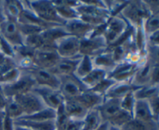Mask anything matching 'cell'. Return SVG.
Here are the masks:
<instances>
[{
  "mask_svg": "<svg viewBox=\"0 0 159 130\" xmlns=\"http://www.w3.org/2000/svg\"><path fill=\"white\" fill-rule=\"evenodd\" d=\"M81 56L74 59H61L51 71L58 77L74 75Z\"/></svg>",
  "mask_w": 159,
  "mask_h": 130,
  "instance_id": "cell-21",
  "label": "cell"
},
{
  "mask_svg": "<svg viewBox=\"0 0 159 130\" xmlns=\"http://www.w3.org/2000/svg\"><path fill=\"white\" fill-rule=\"evenodd\" d=\"M147 45L148 47H159V31L147 36Z\"/></svg>",
  "mask_w": 159,
  "mask_h": 130,
  "instance_id": "cell-43",
  "label": "cell"
},
{
  "mask_svg": "<svg viewBox=\"0 0 159 130\" xmlns=\"http://www.w3.org/2000/svg\"><path fill=\"white\" fill-rule=\"evenodd\" d=\"M130 29V25L120 16H113L104 26L102 35L108 46H113L119 43Z\"/></svg>",
  "mask_w": 159,
  "mask_h": 130,
  "instance_id": "cell-3",
  "label": "cell"
},
{
  "mask_svg": "<svg viewBox=\"0 0 159 130\" xmlns=\"http://www.w3.org/2000/svg\"><path fill=\"white\" fill-rule=\"evenodd\" d=\"M18 26L22 36L23 37V39H24V37H27V36L40 34L43 31L42 28L39 27V26H33V25L30 24H24V23H18Z\"/></svg>",
  "mask_w": 159,
  "mask_h": 130,
  "instance_id": "cell-39",
  "label": "cell"
},
{
  "mask_svg": "<svg viewBox=\"0 0 159 130\" xmlns=\"http://www.w3.org/2000/svg\"><path fill=\"white\" fill-rule=\"evenodd\" d=\"M60 79L59 91L61 94L64 100L74 99L81 94L89 90L83 84L82 80L78 79L75 75L61 76Z\"/></svg>",
  "mask_w": 159,
  "mask_h": 130,
  "instance_id": "cell-7",
  "label": "cell"
},
{
  "mask_svg": "<svg viewBox=\"0 0 159 130\" xmlns=\"http://www.w3.org/2000/svg\"><path fill=\"white\" fill-rule=\"evenodd\" d=\"M21 73L22 71L18 67L12 69V70L6 73V74L0 76V86L8 85V84L15 82L20 78V76H21Z\"/></svg>",
  "mask_w": 159,
  "mask_h": 130,
  "instance_id": "cell-37",
  "label": "cell"
},
{
  "mask_svg": "<svg viewBox=\"0 0 159 130\" xmlns=\"http://www.w3.org/2000/svg\"><path fill=\"white\" fill-rule=\"evenodd\" d=\"M102 34H93L80 41V55L93 58L108 48Z\"/></svg>",
  "mask_w": 159,
  "mask_h": 130,
  "instance_id": "cell-9",
  "label": "cell"
},
{
  "mask_svg": "<svg viewBox=\"0 0 159 130\" xmlns=\"http://www.w3.org/2000/svg\"><path fill=\"white\" fill-rule=\"evenodd\" d=\"M143 2L150 15L159 14V1L158 0H143Z\"/></svg>",
  "mask_w": 159,
  "mask_h": 130,
  "instance_id": "cell-42",
  "label": "cell"
},
{
  "mask_svg": "<svg viewBox=\"0 0 159 130\" xmlns=\"http://www.w3.org/2000/svg\"><path fill=\"white\" fill-rule=\"evenodd\" d=\"M33 91L40 97L45 107L52 110H57L64 102V98L59 90L36 86Z\"/></svg>",
  "mask_w": 159,
  "mask_h": 130,
  "instance_id": "cell-14",
  "label": "cell"
},
{
  "mask_svg": "<svg viewBox=\"0 0 159 130\" xmlns=\"http://www.w3.org/2000/svg\"><path fill=\"white\" fill-rule=\"evenodd\" d=\"M16 67L17 66L13 59L6 56L4 60L0 63V76L6 74V73H8L9 71L12 70V69L16 68Z\"/></svg>",
  "mask_w": 159,
  "mask_h": 130,
  "instance_id": "cell-41",
  "label": "cell"
},
{
  "mask_svg": "<svg viewBox=\"0 0 159 130\" xmlns=\"http://www.w3.org/2000/svg\"><path fill=\"white\" fill-rule=\"evenodd\" d=\"M16 126H24L32 130H56L55 120L47 122H34L23 119L15 120Z\"/></svg>",
  "mask_w": 159,
  "mask_h": 130,
  "instance_id": "cell-26",
  "label": "cell"
},
{
  "mask_svg": "<svg viewBox=\"0 0 159 130\" xmlns=\"http://www.w3.org/2000/svg\"><path fill=\"white\" fill-rule=\"evenodd\" d=\"M64 109L65 114L70 119L82 122L89 112L75 98L64 100Z\"/></svg>",
  "mask_w": 159,
  "mask_h": 130,
  "instance_id": "cell-19",
  "label": "cell"
},
{
  "mask_svg": "<svg viewBox=\"0 0 159 130\" xmlns=\"http://www.w3.org/2000/svg\"><path fill=\"white\" fill-rule=\"evenodd\" d=\"M133 118L138 121L144 122V123L152 121L158 122L154 118L153 114L145 100H136L133 112Z\"/></svg>",
  "mask_w": 159,
  "mask_h": 130,
  "instance_id": "cell-24",
  "label": "cell"
},
{
  "mask_svg": "<svg viewBox=\"0 0 159 130\" xmlns=\"http://www.w3.org/2000/svg\"><path fill=\"white\" fill-rule=\"evenodd\" d=\"M107 77H108V74L106 72L94 68L89 74L87 75L85 78H83L81 80L83 83L84 85L89 90H90V89H93V87H96L98 84H99L101 81L103 80Z\"/></svg>",
  "mask_w": 159,
  "mask_h": 130,
  "instance_id": "cell-28",
  "label": "cell"
},
{
  "mask_svg": "<svg viewBox=\"0 0 159 130\" xmlns=\"http://www.w3.org/2000/svg\"><path fill=\"white\" fill-rule=\"evenodd\" d=\"M118 15L120 16L133 28L142 26L144 20L151 16L143 0L128 1Z\"/></svg>",
  "mask_w": 159,
  "mask_h": 130,
  "instance_id": "cell-4",
  "label": "cell"
},
{
  "mask_svg": "<svg viewBox=\"0 0 159 130\" xmlns=\"http://www.w3.org/2000/svg\"><path fill=\"white\" fill-rule=\"evenodd\" d=\"M108 124V123H107ZM107 130H123L121 127H117V126H112V125L108 124V127H107Z\"/></svg>",
  "mask_w": 159,
  "mask_h": 130,
  "instance_id": "cell-47",
  "label": "cell"
},
{
  "mask_svg": "<svg viewBox=\"0 0 159 130\" xmlns=\"http://www.w3.org/2000/svg\"><path fill=\"white\" fill-rule=\"evenodd\" d=\"M115 84H116V82H115L114 80H113V79H110V78L107 77L106 79H104L103 80L101 81L99 84H98L96 87H93V89H90V90L96 92L98 94L101 95V96L105 98L107 92L110 90V89Z\"/></svg>",
  "mask_w": 159,
  "mask_h": 130,
  "instance_id": "cell-38",
  "label": "cell"
},
{
  "mask_svg": "<svg viewBox=\"0 0 159 130\" xmlns=\"http://www.w3.org/2000/svg\"><path fill=\"white\" fill-rule=\"evenodd\" d=\"M76 10L79 19L94 27L104 26L111 17V14L107 9L90 6L85 1H79Z\"/></svg>",
  "mask_w": 159,
  "mask_h": 130,
  "instance_id": "cell-2",
  "label": "cell"
},
{
  "mask_svg": "<svg viewBox=\"0 0 159 130\" xmlns=\"http://www.w3.org/2000/svg\"><path fill=\"white\" fill-rule=\"evenodd\" d=\"M55 9L59 17L65 22L79 18L76 8L79 5V1H70V0H61L53 1Z\"/></svg>",
  "mask_w": 159,
  "mask_h": 130,
  "instance_id": "cell-17",
  "label": "cell"
},
{
  "mask_svg": "<svg viewBox=\"0 0 159 130\" xmlns=\"http://www.w3.org/2000/svg\"><path fill=\"white\" fill-rule=\"evenodd\" d=\"M155 120L159 122V93L155 94L146 101Z\"/></svg>",
  "mask_w": 159,
  "mask_h": 130,
  "instance_id": "cell-40",
  "label": "cell"
},
{
  "mask_svg": "<svg viewBox=\"0 0 159 130\" xmlns=\"http://www.w3.org/2000/svg\"><path fill=\"white\" fill-rule=\"evenodd\" d=\"M55 49L61 59L79 57L81 56L80 40L71 35H67L56 43Z\"/></svg>",
  "mask_w": 159,
  "mask_h": 130,
  "instance_id": "cell-11",
  "label": "cell"
},
{
  "mask_svg": "<svg viewBox=\"0 0 159 130\" xmlns=\"http://www.w3.org/2000/svg\"><path fill=\"white\" fill-rule=\"evenodd\" d=\"M5 20H6V19H5L4 15H3L2 10V9H0V24H1V23H2Z\"/></svg>",
  "mask_w": 159,
  "mask_h": 130,
  "instance_id": "cell-50",
  "label": "cell"
},
{
  "mask_svg": "<svg viewBox=\"0 0 159 130\" xmlns=\"http://www.w3.org/2000/svg\"><path fill=\"white\" fill-rule=\"evenodd\" d=\"M107 127H108V124L107 123H103L98 129L96 130H107Z\"/></svg>",
  "mask_w": 159,
  "mask_h": 130,
  "instance_id": "cell-48",
  "label": "cell"
},
{
  "mask_svg": "<svg viewBox=\"0 0 159 130\" xmlns=\"http://www.w3.org/2000/svg\"><path fill=\"white\" fill-rule=\"evenodd\" d=\"M83 126L89 130H96L103 123L97 108L92 109L87 112L85 118L82 121Z\"/></svg>",
  "mask_w": 159,
  "mask_h": 130,
  "instance_id": "cell-30",
  "label": "cell"
},
{
  "mask_svg": "<svg viewBox=\"0 0 159 130\" xmlns=\"http://www.w3.org/2000/svg\"><path fill=\"white\" fill-rule=\"evenodd\" d=\"M94 69L93 60L89 56L82 55L78 63L74 75L79 79H82L88 74H89Z\"/></svg>",
  "mask_w": 159,
  "mask_h": 130,
  "instance_id": "cell-27",
  "label": "cell"
},
{
  "mask_svg": "<svg viewBox=\"0 0 159 130\" xmlns=\"http://www.w3.org/2000/svg\"><path fill=\"white\" fill-rule=\"evenodd\" d=\"M4 116H5V113L4 112H1L0 111V130H3V119H4Z\"/></svg>",
  "mask_w": 159,
  "mask_h": 130,
  "instance_id": "cell-46",
  "label": "cell"
},
{
  "mask_svg": "<svg viewBox=\"0 0 159 130\" xmlns=\"http://www.w3.org/2000/svg\"><path fill=\"white\" fill-rule=\"evenodd\" d=\"M64 26L69 35L73 36L80 41L93 35L96 29V27L79 18L65 22Z\"/></svg>",
  "mask_w": 159,
  "mask_h": 130,
  "instance_id": "cell-15",
  "label": "cell"
},
{
  "mask_svg": "<svg viewBox=\"0 0 159 130\" xmlns=\"http://www.w3.org/2000/svg\"><path fill=\"white\" fill-rule=\"evenodd\" d=\"M25 72L28 73L32 76L36 86L50 87L55 90H59L60 79L51 70L39 68L34 65L32 68L25 70Z\"/></svg>",
  "mask_w": 159,
  "mask_h": 130,
  "instance_id": "cell-8",
  "label": "cell"
},
{
  "mask_svg": "<svg viewBox=\"0 0 159 130\" xmlns=\"http://www.w3.org/2000/svg\"><path fill=\"white\" fill-rule=\"evenodd\" d=\"M5 113V112H4ZM3 130H15V121L10 117L5 114L4 119H3Z\"/></svg>",
  "mask_w": 159,
  "mask_h": 130,
  "instance_id": "cell-44",
  "label": "cell"
},
{
  "mask_svg": "<svg viewBox=\"0 0 159 130\" xmlns=\"http://www.w3.org/2000/svg\"><path fill=\"white\" fill-rule=\"evenodd\" d=\"M56 118V111L52 110L48 108L42 109L36 113L32 114L30 115H25L19 119L27 120V121L34 122H47L55 120Z\"/></svg>",
  "mask_w": 159,
  "mask_h": 130,
  "instance_id": "cell-29",
  "label": "cell"
},
{
  "mask_svg": "<svg viewBox=\"0 0 159 130\" xmlns=\"http://www.w3.org/2000/svg\"><path fill=\"white\" fill-rule=\"evenodd\" d=\"M6 101H7V97L5 95L2 89L0 87V111L1 112H4L6 105Z\"/></svg>",
  "mask_w": 159,
  "mask_h": 130,
  "instance_id": "cell-45",
  "label": "cell"
},
{
  "mask_svg": "<svg viewBox=\"0 0 159 130\" xmlns=\"http://www.w3.org/2000/svg\"><path fill=\"white\" fill-rule=\"evenodd\" d=\"M41 33L27 36L23 39V45L33 50H37L43 45Z\"/></svg>",
  "mask_w": 159,
  "mask_h": 130,
  "instance_id": "cell-36",
  "label": "cell"
},
{
  "mask_svg": "<svg viewBox=\"0 0 159 130\" xmlns=\"http://www.w3.org/2000/svg\"><path fill=\"white\" fill-rule=\"evenodd\" d=\"M92 60L94 68L102 70L107 74H110L117 65L109 47L107 50L92 58Z\"/></svg>",
  "mask_w": 159,
  "mask_h": 130,
  "instance_id": "cell-18",
  "label": "cell"
},
{
  "mask_svg": "<svg viewBox=\"0 0 159 130\" xmlns=\"http://www.w3.org/2000/svg\"><path fill=\"white\" fill-rule=\"evenodd\" d=\"M136 70L137 65L123 62L116 65V68L108 74V77L116 83H131Z\"/></svg>",
  "mask_w": 159,
  "mask_h": 130,
  "instance_id": "cell-16",
  "label": "cell"
},
{
  "mask_svg": "<svg viewBox=\"0 0 159 130\" xmlns=\"http://www.w3.org/2000/svg\"><path fill=\"white\" fill-rule=\"evenodd\" d=\"M23 9L22 1L16 0H3L2 10L5 19L18 22Z\"/></svg>",
  "mask_w": 159,
  "mask_h": 130,
  "instance_id": "cell-23",
  "label": "cell"
},
{
  "mask_svg": "<svg viewBox=\"0 0 159 130\" xmlns=\"http://www.w3.org/2000/svg\"><path fill=\"white\" fill-rule=\"evenodd\" d=\"M103 123L121 127L125 126L133 117L124 112L120 106V99L104 98L102 104L97 108Z\"/></svg>",
  "mask_w": 159,
  "mask_h": 130,
  "instance_id": "cell-1",
  "label": "cell"
},
{
  "mask_svg": "<svg viewBox=\"0 0 159 130\" xmlns=\"http://www.w3.org/2000/svg\"><path fill=\"white\" fill-rule=\"evenodd\" d=\"M140 87L133 85L131 83H116L106 94L105 98L122 99L130 92H134Z\"/></svg>",
  "mask_w": 159,
  "mask_h": 130,
  "instance_id": "cell-25",
  "label": "cell"
},
{
  "mask_svg": "<svg viewBox=\"0 0 159 130\" xmlns=\"http://www.w3.org/2000/svg\"><path fill=\"white\" fill-rule=\"evenodd\" d=\"M123 130H159V122L152 121L144 123L132 118L122 127Z\"/></svg>",
  "mask_w": 159,
  "mask_h": 130,
  "instance_id": "cell-31",
  "label": "cell"
},
{
  "mask_svg": "<svg viewBox=\"0 0 159 130\" xmlns=\"http://www.w3.org/2000/svg\"><path fill=\"white\" fill-rule=\"evenodd\" d=\"M56 130H59V129H56Z\"/></svg>",
  "mask_w": 159,
  "mask_h": 130,
  "instance_id": "cell-54",
  "label": "cell"
},
{
  "mask_svg": "<svg viewBox=\"0 0 159 130\" xmlns=\"http://www.w3.org/2000/svg\"><path fill=\"white\" fill-rule=\"evenodd\" d=\"M43 46L55 48L56 43L62 37L69 35L64 26H53L43 30L41 32Z\"/></svg>",
  "mask_w": 159,
  "mask_h": 130,
  "instance_id": "cell-20",
  "label": "cell"
},
{
  "mask_svg": "<svg viewBox=\"0 0 159 130\" xmlns=\"http://www.w3.org/2000/svg\"><path fill=\"white\" fill-rule=\"evenodd\" d=\"M142 28L146 36L159 31V14L149 16L143 23Z\"/></svg>",
  "mask_w": 159,
  "mask_h": 130,
  "instance_id": "cell-33",
  "label": "cell"
},
{
  "mask_svg": "<svg viewBox=\"0 0 159 130\" xmlns=\"http://www.w3.org/2000/svg\"><path fill=\"white\" fill-rule=\"evenodd\" d=\"M6 56L5 55L3 54V53L1 51H0V63H1V62H2L3 60H4L5 58H6Z\"/></svg>",
  "mask_w": 159,
  "mask_h": 130,
  "instance_id": "cell-51",
  "label": "cell"
},
{
  "mask_svg": "<svg viewBox=\"0 0 159 130\" xmlns=\"http://www.w3.org/2000/svg\"><path fill=\"white\" fill-rule=\"evenodd\" d=\"M0 87H2L5 95L7 98H15L19 95L24 94L32 91L36 87V84L29 73L25 71H22L21 76L17 80L8 85L0 86Z\"/></svg>",
  "mask_w": 159,
  "mask_h": 130,
  "instance_id": "cell-6",
  "label": "cell"
},
{
  "mask_svg": "<svg viewBox=\"0 0 159 130\" xmlns=\"http://www.w3.org/2000/svg\"><path fill=\"white\" fill-rule=\"evenodd\" d=\"M136 100V98L134 96V91L130 92L128 94L124 96L122 99H120L121 108L124 112L130 114L132 117H133V112L134 109Z\"/></svg>",
  "mask_w": 159,
  "mask_h": 130,
  "instance_id": "cell-35",
  "label": "cell"
},
{
  "mask_svg": "<svg viewBox=\"0 0 159 130\" xmlns=\"http://www.w3.org/2000/svg\"><path fill=\"white\" fill-rule=\"evenodd\" d=\"M29 7L40 20L52 25L64 26L65 22L59 17L53 1L49 0H30Z\"/></svg>",
  "mask_w": 159,
  "mask_h": 130,
  "instance_id": "cell-5",
  "label": "cell"
},
{
  "mask_svg": "<svg viewBox=\"0 0 159 130\" xmlns=\"http://www.w3.org/2000/svg\"><path fill=\"white\" fill-rule=\"evenodd\" d=\"M0 36L13 48L23 45V37L19 29L18 22L6 19L0 24Z\"/></svg>",
  "mask_w": 159,
  "mask_h": 130,
  "instance_id": "cell-12",
  "label": "cell"
},
{
  "mask_svg": "<svg viewBox=\"0 0 159 130\" xmlns=\"http://www.w3.org/2000/svg\"><path fill=\"white\" fill-rule=\"evenodd\" d=\"M104 97L98 94L93 90H87L81 94L75 99L79 101L87 110L90 111L92 109L97 108L104 101Z\"/></svg>",
  "mask_w": 159,
  "mask_h": 130,
  "instance_id": "cell-22",
  "label": "cell"
},
{
  "mask_svg": "<svg viewBox=\"0 0 159 130\" xmlns=\"http://www.w3.org/2000/svg\"><path fill=\"white\" fill-rule=\"evenodd\" d=\"M13 98H15L16 101L21 107L23 112V116L32 115L46 108L40 97L33 90L29 93L19 95Z\"/></svg>",
  "mask_w": 159,
  "mask_h": 130,
  "instance_id": "cell-13",
  "label": "cell"
},
{
  "mask_svg": "<svg viewBox=\"0 0 159 130\" xmlns=\"http://www.w3.org/2000/svg\"><path fill=\"white\" fill-rule=\"evenodd\" d=\"M2 2L3 0H0V9H2Z\"/></svg>",
  "mask_w": 159,
  "mask_h": 130,
  "instance_id": "cell-53",
  "label": "cell"
},
{
  "mask_svg": "<svg viewBox=\"0 0 159 130\" xmlns=\"http://www.w3.org/2000/svg\"><path fill=\"white\" fill-rule=\"evenodd\" d=\"M159 93V86H144L138 88L134 91V96L136 99L145 100L153 96L155 94Z\"/></svg>",
  "mask_w": 159,
  "mask_h": 130,
  "instance_id": "cell-34",
  "label": "cell"
},
{
  "mask_svg": "<svg viewBox=\"0 0 159 130\" xmlns=\"http://www.w3.org/2000/svg\"><path fill=\"white\" fill-rule=\"evenodd\" d=\"M15 130H32L30 129H28V128L24 127V126H16Z\"/></svg>",
  "mask_w": 159,
  "mask_h": 130,
  "instance_id": "cell-49",
  "label": "cell"
},
{
  "mask_svg": "<svg viewBox=\"0 0 159 130\" xmlns=\"http://www.w3.org/2000/svg\"><path fill=\"white\" fill-rule=\"evenodd\" d=\"M80 130H89V129H87L86 127H85V126H83V125H82V128H81L80 129Z\"/></svg>",
  "mask_w": 159,
  "mask_h": 130,
  "instance_id": "cell-52",
  "label": "cell"
},
{
  "mask_svg": "<svg viewBox=\"0 0 159 130\" xmlns=\"http://www.w3.org/2000/svg\"><path fill=\"white\" fill-rule=\"evenodd\" d=\"M4 112L6 115L12 118L14 121L23 116V112L21 107L13 98H7Z\"/></svg>",
  "mask_w": 159,
  "mask_h": 130,
  "instance_id": "cell-32",
  "label": "cell"
},
{
  "mask_svg": "<svg viewBox=\"0 0 159 130\" xmlns=\"http://www.w3.org/2000/svg\"><path fill=\"white\" fill-rule=\"evenodd\" d=\"M60 59L55 48L42 46L34 51V63L35 66L39 68L52 70Z\"/></svg>",
  "mask_w": 159,
  "mask_h": 130,
  "instance_id": "cell-10",
  "label": "cell"
}]
</instances>
